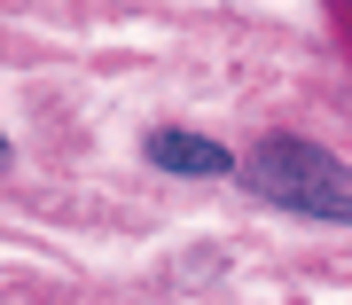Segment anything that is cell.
<instances>
[{"mask_svg":"<svg viewBox=\"0 0 352 305\" xmlns=\"http://www.w3.org/2000/svg\"><path fill=\"white\" fill-rule=\"evenodd\" d=\"M243 180H251L266 203H282V212H305V219H337V227H352V172H344L329 149L298 141V133L258 141V149L243 157Z\"/></svg>","mask_w":352,"mask_h":305,"instance_id":"obj_1","label":"cell"},{"mask_svg":"<svg viewBox=\"0 0 352 305\" xmlns=\"http://www.w3.org/2000/svg\"><path fill=\"white\" fill-rule=\"evenodd\" d=\"M149 165H164V172H204V180H219V172H235V157H227L219 141H204V133H173V126H157V133H149Z\"/></svg>","mask_w":352,"mask_h":305,"instance_id":"obj_2","label":"cell"}]
</instances>
